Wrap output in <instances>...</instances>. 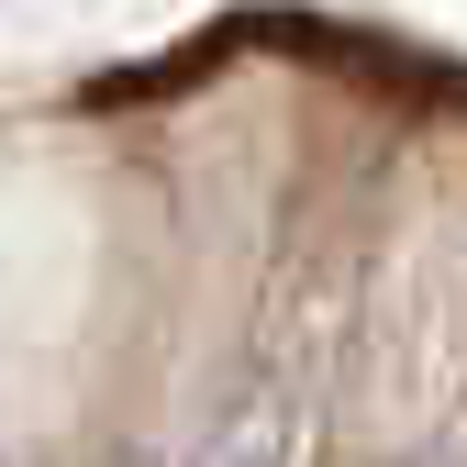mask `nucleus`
I'll return each mask as SVG.
<instances>
[{
    "mask_svg": "<svg viewBox=\"0 0 467 467\" xmlns=\"http://www.w3.org/2000/svg\"><path fill=\"white\" fill-rule=\"evenodd\" d=\"M190 467H301V434H289V400L278 389H245V400H223V423L201 434Z\"/></svg>",
    "mask_w": 467,
    "mask_h": 467,
    "instance_id": "f257e3e1",
    "label": "nucleus"
}]
</instances>
